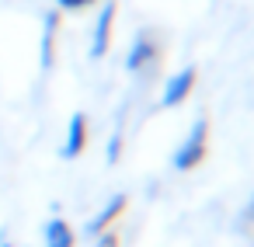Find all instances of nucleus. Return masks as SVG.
<instances>
[{
	"label": "nucleus",
	"instance_id": "1",
	"mask_svg": "<svg viewBox=\"0 0 254 247\" xmlns=\"http://www.w3.org/2000/svg\"><path fill=\"white\" fill-rule=\"evenodd\" d=\"M205 146H209V119L202 115V119H195V122H191V129H188L185 143L174 150L171 167H174V171H195V167L205 160Z\"/></svg>",
	"mask_w": 254,
	"mask_h": 247
},
{
	"label": "nucleus",
	"instance_id": "2",
	"mask_svg": "<svg viewBox=\"0 0 254 247\" xmlns=\"http://www.w3.org/2000/svg\"><path fill=\"white\" fill-rule=\"evenodd\" d=\"M115 14H119L115 0H105L101 11H98V18H94V32H91V60H101V56L108 53V46H112V25H115Z\"/></svg>",
	"mask_w": 254,
	"mask_h": 247
},
{
	"label": "nucleus",
	"instance_id": "3",
	"mask_svg": "<svg viewBox=\"0 0 254 247\" xmlns=\"http://www.w3.org/2000/svg\"><path fill=\"white\" fill-rule=\"evenodd\" d=\"M195 80H198V70L195 66H185V70H178L167 84H164V94H160V108H178L188 94H191V87H195Z\"/></svg>",
	"mask_w": 254,
	"mask_h": 247
},
{
	"label": "nucleus",
	"instance_id": "4",
	"mask_svg": "<svg viewBox=\"0 0 254 247\" xmlns=\"http://www.w3.org/2000/svg\"><path fill=\"white\" fill-rule=\"evenodd\" d=\"M87 146V115L73 112L70 125H66V139H63V160H77Z\"/></svg>",
	"mask_w": 254,
	"mask_h": 247
},
{
	"label": "nucleus",
	"instance_id": "5",
	"mask_svg": "<svg viewBox=\"0 0 254 247\" xmlns=\"http://www.w3.org/2000/svg\"><path fill=\"white\" fill-rule=\"evenodd\" d=\"M126 205H129V195H122V191H119V195H112V198L101 205V212L87 219V237H98L101 230H112V223L126 212Z\"/></svg>",
	"mask_w": 254,
	"mask_h": 247
},
{
	"label": "nucleus",
	"instance_id": "6",
	"mask_svg": "<svg viewBox=\"0 0 254 247\" xmlns=\"http://www.w3.org/2000/svg\"><path fill=\"white\" fill-rule=\"evenodd\" d=\"M153 56H157V42H153V35H150V32H139L136 42H132V49H129V56H126V70H129V73H139Z\"/></svg>",
	"mask_w": 254,
	"mask_h": 247
},
{
	"label": "nucleus",
	"instance_id": "7",
	"mask_svg": "<svg viewBox=\"0 0 254 247\" xmlns=\"http://www.w3.org/2000/svg\"><path fill=\"white\" fill-rule=\"evenodd\" d=\"M73 226L63 219V216H53L46 223V247H73Z\"/></svg>",
	"mask_w": 254,
	"mask_h": 247
},
{
	"label": "nucleus",
	"instance_id": "8",
	"mask_svg": "<svg viewBox=\"0 0 254 247\" xmlns=\"http://www.w3.org/2000/svg\"><path fill=\"white\" fill-rule=\"evenodd\" d=\"M56 25H60V14L49 11L46 14V32H42V70L53 66V49H56Z\"/></svg>",
	"mask_w": 254,
	"mask_h": 247
},
{
	"label": "nucleus",
	"instance_id": "9",
	"mask_svg": "<svg viewBox=\"0 0 254 247\" xmlns=\"http://www.w3.org/2000/svg\"><path fill=\"white\" fill-rule=\"evenodd\" d=\"M119 157H122V129H115V132H112L108 150H105V164H108V167H115V164H119Z\"/></svg>",
	"mask_w": 254,
	"mask_h": 247
},
{
	"label": "nucleus",
	"instance_id": "10",
	"mask_svg": "<svg viewBox=\"0 0 254 247\" xmlns=\"http://www.w3.org/2000/svg\"><path fill=\"white\" fill-rule=\"evenodd\" d=\"M94 247H119V233L115 230H101L94 237Z\"/></svg>",
	"mask_w": 254,
	"mask_h": 247
},
{
	"label": "nucleus",
	"instance_id": "11",
	"mask_svg": "<svg viewBox=\"0 0 254 247\" xmlns=\"http://www.w3.org/2000/svg\"><path fill=\"white\" fill-rule=\"evenodd\" d=\"M87 4H94V0H56L60 11H84Z\"/></svg>",
	"mask_w": 254,
	"mask_h": 247
},
{
	"label": "nucleus",
	"instance_id": "12",
	"mask_svg": "<svg viewBox=\"0 0 254 247\" xmlns=\"http://www.w3.org/2000/svg\"><path fill=\"white\" fill-rule=\"evenodd\" d=\"M240 223H244V226H254V195H251V202L244 205V212H240Z\"/></svg>",
	"mask_w": 254,
	"mask_h": 247
},
{
	"label": "nucleus",
	"instance_id": "13",
	"mask_svg": "<svg viewBox=\"0 0 254 247\" xmlns=\"http://www.w3.org/2000/svg\"><path fill=\"white\" fill-rule=\"evenodd\" d=\"M0 247H14V244L7 240V233H0Z\"/></svg>",
	"mask_w": 254,
	"mask_h": 247
}]
</instances>
